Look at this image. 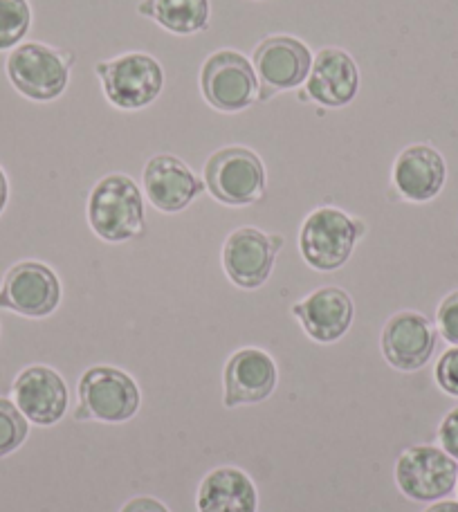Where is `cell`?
Wrapping results in <instances>:
<instances>
[{"label": "cell", "instance_id": "cell-1", "mask_svg": "<svg viewBox=\"0 0 458 512\" xmlns=\"http://www.w3.org/2000/svg\"><path fill=\"white\" fill-rule=\"evenodd\" d=\"M88 223L106 243H126L144 232V198L126 173H111L88 196Z\"/></svg>", "mask_w": 458, "mask_h": 512}, {"label": "cell", "instance_id": "cell-2", "mask_svg": "<svg viewBox=\"0 0 458 512\" xmlns=\"http://www.w3.org/2000/svg\"><path fill=\"white\" fill-rule=\"evenodd\" d=\"M95 75L108 104L119 111H142L164 90V68L149 52H124L115 59L99 61Z\"/></svg>", "mask_w": 458, "mask_h": 512}, {"label": "cell", "instance_id": "cell-3", "mask_svg": "<svg viewBox=\"0 0 458 512\" xmlns=\"http://www.w3.org/2000/svg\"><path fill=\"white\" fill-rule=\"evenodd\" d=\"M362 234V221H355L337 207H319L301 225L299 250L313 270L333 272L351 259Z\"/></svg>", "mask_w": 458, "mask_h": 512}, {"label": "cell", "instance_id": "cell-4", "mask_svg": "<svg viewBox=\"0 0 458 512\" xmlns=\"http://www.w3.org/2000/svg\"><path fill=\"white\" fill-rule=\"evenodd\" d=\"M203 178L209 194L227 207L254 205L265 194L263 160L247 146H223L209 155Z\"/></svg>", "mask_w": 458, "mask_h": 512}, {"label": "cell", "instance_id": "cell-5", "mask_svg": "<svg viewBox=\"0 0 458 512\" xmlns=\"http://www.w3.org/2000/svg\"><path fill=\"white\" fill-rule=\"evenodd\" d=\"M75 57L45 43H23L7 59V77L32 102H54L70 84Z\"/></svg>", "mask_w": 458, "mask_h": 512}, {"label": "cell", "instance_id": "cell-6", "mask_svg": "<svg viewBox=\"0 0 458 512\" xmlns=\"http://www.w3.org/2000/svg\"><path fill=\"white\" fill-rule=\"evenodd\" d=\"M200 93L218 113H241L259 99V77L238 50H218L200 68Z\"/></svg>", "mask_w": 458, "mask_h": 512}, {"label": "cell", "instance_id": "cell-7", "mask_svg": "<svg viewBox=\"0 0 458 512\" xmlns=\"http://www.w3.org/2000/svg\"><path fill=\"white\" fill-rule=\"evenodd\" d=\"M313 52L308 45L290 34H272L256 45L252 66L259 77V99L263 104L277 93H288L306 84L313 68Z\"/></svg>", "mask_w": 458, "mask_h": 512}, {"label": "cell", "instance_id": "cell-8", "mask_svg": "<svg viewBox=\"0 0 458 512\" xmlns=\"http://www.w3.org/2000/svg\"><path fill=\"white\" fill-rule=\"evenodd\" d=\"M140 387L115 367H93L79 380L81 409L77 418H95L102 423H126L140 409Z\"/></svg>", "mask_w": 458, "mask_h": 512}, {"label": "cell", "instance_id": "cell-9", "mask_svg": "<svg viewBox=\"0 0 458 512\" xmlns=\"http://www.w3.org/2000/svg\"><path fill=\"white\" fill-rule=\"evenodd\" d=\"M402 495L414 501H438L450 495L458 481V463L445 450L418 445L402 452L396 463Z\"/></svg>", "mask_w": 458, "mask_h": 512}, {"label": "cell", "instance_id": "cell-10", "mask_svg": "<svg viewBox=\"0 0 458 512\" xmlns=\"http://www.w3.org/2000/svg\"><path fill=\"white\" fill-rule=\"evenodd\" d=\"M283 239L256 227H238L225 239L223 270L234 286L243 290L261 288L270 279Z\"/></svg>", "mask_w": 458, "mask_h": 512}, {"label": "cell", "instance_id": "cell-11", "mask_svg": "<svg viewBox=\"0 0 458 512\" xmlns=\"http://www.w3.org/2000/svg\"><path fill=\"white\" fill-rule=\"evenodd\" d=\"M61 304V281L50 265L21 261L5 274L0 308L23 317H48Z\"/></svg>", "mask_w": 458, "mask_h": 512}, {"label": "cell", "instance_id": "cell-12", "mask_svg": "<svg viewBox=\"0 0 458 512\" xmlns=\"http://www.w3.org/2000/svg\"><path fill=\"white\" fill-rule=\"evenodd\" d=\"M149 203L164 214H178L203 194V180L171 153H158L146 162L142 176Z\"/></svg>", "mask_w": 458, "mask_h": 512}, {"label": "cell", "instance_id": "cell-13", "mask_svg": "<svg viewBox=\"0 0 458 512\" xmlns=\"http://www.w3.org/2000/svg\"><path fill=\"white\" fill-rule=\"evenodd\" d=\"M382 355L393 369L418 371L432 360L436 351V331L425 315L402 310L382 328Z\"/></svg>", "mask_w": 458, "mask_h": 512}, {"label": "cell", "instance_id": "cell-14", "mask_svg": "<svg viewBox=\"0 0 458 512\" xmlns=\"http://www.w3.org/2000/svg\"><path fill=\"white\" fill-rule=\"evenodd\" d=\"M360 93V68L342 48H324L313 59L306 79V95L324 108H344Z\"/></svg>", "mask_w": 458, "mask_h": 512}, {"label": "cell", "instance_id": "cell-15", "mask_svg": "<svg viewBox=\"0 0 458 512\" xmlns=\"http://www.w3.org/2000/svg\"><path fill=\"white\" fill-rule=\"evenodd\" d=\"M14 402L34 425H57L68 411V387L57 371L43 364L27 367L14 380Z\"/></svg>", "mask_w": 458, "mask_h": 512}, {"label": "cell", "instance_id": "cell-16", "mask_svg": "<svg viewBox=\"0 0 458 512\" xmlns=\"http://www.w3.org/2000/svg\"><path fill=\"white\" fill-rule=\"evenodd\" d=\"M277 364L261 349L236 351L225 364V407L256 405L277 387Z\"/></svg>", "mask_w": 458, "mask_h": 512}, {"label": "cell", "instance_id": "cell-17", "mask_svg": "<svg viewBox=\"0 0 458 512\" xmlns=\"http://www.w3.org/2000/svg\"><path fill=\"white\" fill-rule=\"evenodd\" d=\"M292 315L299 319L310 340L331 344L344 337L351 328L355 306L346 290L326 286L310 292L304 301L292 306Z\"/></svg>", "mask_w": 458, "mask_h": 512}, {"label": "cell", "instance_id": "cell-18", "mask_svg": "<svg viewBox=\"0 0 458 512\" xmlns=\"http://www.w3.org/2000/svg\"><path fill=\"white\" fill-rule=\"evenodd\" d=\"M393 187L411 203H427L441 194L447 178L443 155L429 144H411L393 162Z\"/></svg>", "mask_w": 458, "mask_h": 512}, {"label": "cell", "instance_id": "cell-19", "mask_svg": "<svg viewBox=\"0 0 458 512\" xmlns=\"http://www.w3.org/2000/svg\"><path fill=\"white\" fill-rule=\"evenodd\" d=\"M198 512H256V488L243 470L218 468L198 488Z\"/></svg>", "mask_w": 458, "mask_h": 512}, {"label": "cell", "instance_id": "cell-20", "mask_svg": "<svg viewBox=\"0 0 458 512\" xmlns=\"http://www.w3.org/2000/svg\"><path fill=\"white\" fill-rule=\"evenodd\" d=\"M137 14L178 36L205 32L212 16L209 0H142Z\"/></svg>", "mask_w": 458, "mask_h": 512}, {"label": "cell", "instance_id": "cell-21", "mask_svg": "<svg viewBox=\"0 0 458 512\" xmlns=\"http://www.w3.org/2000/svg\"><path fill=\"white\" fill-rule=\"evenodd\" d=\"M32 25L27 0H0V50H12L25 39Z\"/></svg>", "mask_w": 458, "mask_h": 512}, {"label": "cell", "instance_id": "cell-22", "mask_svg": "<svg viewBox=\"0 0 458 512\" xmlns=\"http://www.w3.org/2000/svg\"><path fill=\"white\" fill-rule=\"evenodd\" d=\"M27 418L14 402L0 398V456L12 454L27 438Z\"/></svg>", "mask_w": 458, "mask_h": 512}, {"label": "cell", "instance_id": "cell-23", "mask_svg": "<svg viewBox=\"0 0 458 512\" xmlns=\"http://www.w3.org/2000/svg\"><path fill=\"white\" fill-rule=\"evenodd\" d=\"M436 324L445 340L458 346V290L441 301L436 313Z\"/></svg>", "mask_w": 458, "mask_h": 512}, {"label": "cell", "instance_id": "cell-24", "mask_svg": "<svg viewBox=\"0 0 458 512\" xmlns=\"http://www.w3.org/2000/svg\"><path fill=\"white\" fill-rule=\"evenodd\" d=\"M436 382L445 393L458 398V346L445 351V355L436 364Z\"/></svg>", "mask_w": 458, "mask_h": 512}, {"label": "cell", "instance_id": "cell-25", "mask_svg": "<svg viewBox=\"0 0 458 512\" xmlns=\"http://www.w3.org/2000/svg\"><path fill=\"white\" fill-rule=\"evenodd\" d=\"M438 441H441L443 450L458 461V407L445 416L441 429H438Z\"/></svg>", "mask_w": 458, "mask_h": 512}, {"label": "cell", "instance_id": "cell-26", "mask_svg": "<svg viewBox=\"0 0 458 512\" xmlns=\"http://www.w3.org/2000/svg\"><path fill=\"white\" fill-rule=\"evenodd\" d=\"M122 512H169V510H167V506L160 504L158 499L135 497L128 501V504L122 508Z\"/></svg>", "mask_w": 458, "mask_h": 512}, {"label": "cell", "instance_id": "cell-27", "mask_svg": "<svg viewBox=\"0 0 458 512\" xmlns=\"http://www.w3.org/2000/svg\"><path fill=\"white\" fill-rule=\"evenodd\" d=\"M7 198H9V182H7L5 171L0 169V214H3V209L7 205Z\"/></svg>", "mask_w": 458, "mask_h": 512}, {"label": "cell", "instance_id": "cell-28", "mask_svg": "<svg viewBox=\"0 0 458 512\" xmlns=\"http://www.w3.org/2000/svg\"><path fill=\"white\" fill-rule=\"evenodd\" d=\"M425 512H458L456 501H441V504H434L432 508H427Z\"/></svg>", "mask_w": 458, "mask_h": 512}, {"label": "cell", "instance_id": "cell-29", "mask_svg": "<svg viewBox=\"0 0 458 512\" xmlns=\"http://www.w3.org/2000/svg\"><path fill=\"white\" fill-rule=\"evenodd\" d=\"M456 486H458V481H456Z\"/></svg>", "mask_w": 458, "mask_h": 512}]
</instances>
